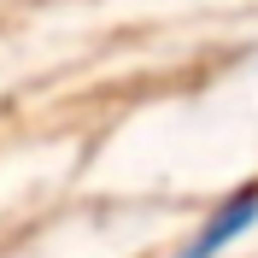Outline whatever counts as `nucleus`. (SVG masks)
<instances>
[{
  "instance_id": "1",
  "label": "nucleus",
  "mask_w": 258,
  "mask_h": 258,
  "mask_svg": "<svg viewBox=\"0 0 258 258\" xmlns=\"http://www.w3.org/2000/svg\"><path fill=\"white\" fill-rule=\"evenodd\" d=\"M252 223H258V182H241L235 194H223L211 206V217L188 235V246L176 258H223V246H235Z\"/></svg>"
}]
</instances>
